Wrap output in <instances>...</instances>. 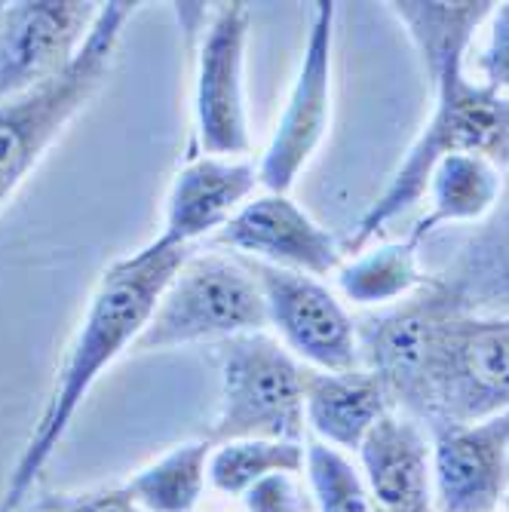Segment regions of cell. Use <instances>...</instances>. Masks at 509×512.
I'll use <instances>...</instances> for the list:
<instances>
[{
  "label": "cell",
  "mask_w": 509,
  "mask_h": 512,
  "mask_svg": "<svg viewBox=\"0 0 509 512\" xmlns=\"http://www.w3.org/2000/svg\"><path fill=\"white\" fill-rule=\"evenodd\" d=\"M188 255L191 249L172 246L157 237L138 252L105 267L77 325V335L62 359L53 393L46 399L37 427L10 473L7 491L0 497V512L22 509L43 467L65 439L77 408L105 375V368L117 356L132 350L138 335L145 332L151 313L157 310L166 286L172 283L175 270Z\"/></svg>",
  "instance_id": "cell-1"
},
{
  "label": "cell",
  "mask_w": 509,
  "mask_h": 512,
  "mask_svg": "<svg viewBox=\"0 0 509 512\" xmlns=\"http://www.w3.org/2000/svg\"><path fill=\"white\" fill-rule=\"evenodd\" d=\"M436 108L418 142L411 145L408 157L390 178L387 191L372 203L350 237L347 249L362 255L381 230L427 194L433 169L454 154H479L488 157L503 172L509 169V99L473 83L464 65L448 68L436 83Z\"/></svg>",
  "instance_id": "cell-2"
},
{
  "label": "cell",
  "mask_w": 509,
  "mask_h": 512,
  "mask_svg": "<svg viewBox=\"0 0 509 512\" xmlns=\"http://www.w3.org/2000/svg\"><path fill=\"white\" fill-rule=\"evenodd\" d=\"M142 4L111 0L102 4L80 56L56 80L0 105V206H4L31 169L53 148L65 126L92 102L108 80L126 22Z\"/></svg>",
  "instance_id": "cell-3"
},
{
  "label": "cell",
  "mask_w": 509,
  "mask_h": 512,
  "mask_svg": "<svg viewBox=\"0 0 509 512\" xmlns=\"http://www.w3.org/2000/svg\"><path fill=\"white\" fill-rule=\"evenodd\" d=\"M267 332V304L252 267L230 252L188 255L175 270L132 353Z\"/></svg>",
  "instance_id": "cell-4"
},
{
  "label": "cell",
  "mask_w": 509,
  "mask_h": 512,
  "mask_svg": "<svg viewBox=\"0 0 509 512\" xmlns=\"http://www.w3.org/2000/svg\"><path fill=\"white\" fill-rule=\"evenodd\" d=\"M503 411H509V319L451 307L436 332L418 421L457 427Z\"/></svg>",
  "instance_id": "cell-5"
},
{
  "label": "cell",
  "mask_w": 509,
  "mask_h": 512,
  "mask_svg": "<svg viewBox=\"0 0 509 512\" xmlns=\"http://www.w3.org/2000/svg\"><path fill=\"white\" fill-rule=\"evenodd\" d=\"M212 445L237 439L307 442L304 365L267 332L224 341L221 405L206 436Z\"/></svg>",
  "instance_id": "cell-6"
},
{
  "label": "cell",
  "mask_w": 509,
  "mask_h": 512,
  "mask_svg": "<svg viewBox=\"0 0 509 512\" xmlns=\"http://www.w3.org/2000/svg\"><path fill=\"white\" fill-rule=\"evenodd\" d=\"M249 4H212L200 19L197 77H194V132L197 148L209 157H249L252 132L246 111V43Z\"/></svg>",
  "instance_id": "cell-7"
},
{
  "label": "cell",
  "mask_w": 509,
  "mask_h": 512,
  "mask_svg": "<svg viewBox=\"0 0 509 512\" xmlns=\"http://www.w3.org/2000/svg\"><path fill=\"white\" fill-rule=\"evenodd\" d=\"M246 264L264 292L267 329L276 332V341L301 365L307 362V368L332 371V375L362 368L359 332L347 307L329 286L304 273L276 270L255 261Z\"/></svg>",
  "instance_id": "cell-8"
},
{
  "label": "cell",
  "mask_w": 509,
  "mask_h": 512,
  "mask_svg": "<svg viewBox=\"0 0 509 512\" xmlns=\"http://www.w3.org/2000/svg\"><path fill=\"white\" fill-rule=\"evenodd\" d=\"M338 4H313V22L304 43L298 77L270 145L258 163V181L270 194H289L310 157L319 151L332 120V43Z\"/></svg>",
  "instance_id": "cell-9"
},
{
  "label": "cell",
  "mask_w": 509,
  "mask_h": 512,
  "mask_svg": "<svg viewBox=\"0 0 509 512\" xmlns=\"http://www.w3.org/2000/svg\"><path fill=\"white\" fill-rule=\"evenodd\" d=\"M102 4L22 0L0 4V105L56 80L80 56Z\"/></svg>",
  "instance_id": "cell-10"
},
{
  "label": "cell",
  "mask_w": 509,
  "mask_h": 512,
  "mask_svg": "<svg viewBox=\"0 0 509 512\" xmlns=\"http://www.w3.org/2000/svg\"><path fill=\"white\" fill-rule=\"evenodd\" d=\"M451 307L454 301L433 279L427 289L405 298L402 307L368 322L359 335V359H365V371L381 384L390 408L418 417L439 322Z\"/></svg>",
  "instance_id": "cell-11"
},
{
  "label": "cell",
  "mask_w": 509,
  "mask_h": 512,
  "mask_svg": "<svg viewBox=\"0 0 509 512\" xmlns=\"http://www.w3.org/2000/svg\"><path fill=\"white\" fill-rule=\"evenodd\" d=\"M215 243L237 258L292 270L304 276H329L344 267V249L326 227L316 224L289 194H255L230 218Z\"/></svg>",
  "instance_id": "cell-12"
},
{
  "label": "cell",
  "mask_w": 509,
  "mask_h": 512,
  "mask_svg": "<svg viewBox=\"0 0 509 512\" xmlns=\"http://www.w3.org/2000/svg\"><path fill=\"white\" fill-rule=\"evenodd\" d=\"M436 512H503L509 488V411L479 424L430 427Z\"/></svg>",
  "instance_id": "cell-13"
},
{
  "label": "cell",
  "mask_w": 509,
  "mask_h": 512,
  "mask_svg": "<svg viewBox=\"0 0 509 512\" xmlns=\"http://www.w3.org/2000/svg\"><path fill=\"white\" fill-rule=\"evenodd\" d=\"M261 188L258 166L249 157H191L172 178L160 240L191 249L215 237Z\"/></svg>",
  "instance_id": "cell-14"
},
{
  "label": "cell",
  "mask_w": 509,
  "mask_h": 512,
  "mask_svg": "<svg viewBox=\"0 0 509 512\" xmlns=\"http://www.w3.org/2000/svg\"><path fill=\"white\" fill-rule=\"evenodd\" d=\"M359 463L384 512H436L433 436L418 417L390 408L362 442Z\"/></svg>",
  "instance_id": "cell-15"
},
{
  "label": "cell",
  "mask_w": 509,
  "mask_h": 512,
  "mask_svg": "<svg viewBox=\"0 0 509 512\" xmlns=\"http://www.w3.org/2000/svg\"><path fill=\"white\" fill-rule=\"evenodd\" d=\"M436 286L457 310L509 319V175L503 178L497 206L479 221V230L448 261L442 276H436Z\"/></svg>",
  "instance_id": "cell-16"
},
{
  "label": "cell",
  "mask_w": 509,
  "mask_h": 512,
  "mask_svg": "<svg viewBox=\"0 0 509 512\" xmlns=\"http://www.w3.org/2000/svg\"><path fill=\"white\" fill-rule=\"evenodd\" d=\"M390 411L381 384L365 368L332 375L304 365V421L307 436L341 454H359L372 427Z\"/></svg>",
  "instance_id": "cell-17"
},
{
  "label": "cell",
  "mask_w": 509,
  "mask_h": 512,
  "mask_svg": "<svg viewBox=\"0 0 509 512\" xmlns=\"http://www.w3.org/2000/svg\"><path fill=\"white\" fill-rule=\"evenodd\" d=\"M506 172L494 166L488 157L479 154H454L445 157L427 184L430 209L421 215L408 234V243L421 249V243L439 230L442 224H464V221H485L503 194Z\"/></svg>",
  "instance_id": "cell-18"
},
{
  "label": "cell",
  "mask_w": 509,
  "mask_h": 512,
  "mask_svg": "<svg viewBox=\"0 0 509 512\" xmlns=\"http://www.w3.org/2000/svg\"><path fill=\"white\" fill-rule=\"evenodd\" d=\"M387 7L405 25L411 43L418 46L430 83H436L448 68L467 62L476 28L494 13V4H488V0H457V4L402 0V4Z\"/></svg>",
  "instance_id": "cell-19"
},
{
  "label": "cell",
  "mask_w": 509,
  "mask_h": 512,
  "mask_svg": "<svg viewBox=\"0 0 509 512\" xmlns=\"http://www.w3.org/2000/svg\"><path fill=\"white\" fill-rule=\"evenodd\" d=\"M209 454L206 436L188 439L132 473L123 488L145 512H194L209 488Z\"/></svg>",
  "instance_id": "cell-20"
},
{
  "label": "cell",
  "mask_w": 509,
  "mask_h": 512,
  "mask_svg": "<svg viewBox=\"0 0 509 512\" xmlns=\"http://www.w3.org/2000/svg\"><path fill=\"white\" fill-rule=\"evenodd\" d=\"M436 276H427L418 261L414 243H390L378 246L375 252L356 255L353 264L338 270V286L347 301L372 307V304H393L399 298H411L427 289Z\"/></svg>",
  "instance_id": "cell-21"
},
{
  "label": "cell",
  "mask_w": 509,
  "mask_h": 512,
  "mask_svg": "<svg viewBox=\"0 0 509 512\" xmlns=\"http://www.w3.org/2000/svg\"><path fill=\"white\" fill-rule=\"evenodd\" d=\"M273 473H307V442L237 439L212 445L209 488L224 497H243L252 485Z\"/></svg>",
  "instance_id": "cell-22"
},
{
  "label": "cell",
  "mask_w": 509,
  "mask_h": 512,
  "mask_svg": "<svg viewBox=\"0 0 509 512\" xmlns=\"http://www.w3.org/2000/svg\"><path fill=\"white\" fill-rule=\"evenodd\" d=\"M307 482L316 512H384L347 454L307 436Z\"/></svg>",
  "instance_id": "cell-23"
},
{
  "label": "cell",
  "mask_w": 509,
  "mask_h": 512,
  "mask_svg": "<svg viewBox=\"0 0 509 512\" xmlns=\"http://www.w3.org/2000/svg\"><path fill=\"white\" fill-rule=\"evenodd\" d=\"M240 500L246 512H316L307 473H273L252 485Z\"/></svg>",
  "instance_id": "cell-24"
},
{
  "label": "cell",
  "mask_w": 509,
  "mask_h": 512,
  "mask_svg": "<svg viewBox=\"0 0 509 512\" xmlns=\"http://www.w3.org/2000/svg\"><path fill=\"white\" fill-rule=\"evenodd\" d=\"M479 68H482V83L509 99V4H494L491 31Z\"/></svg>",
  "instance_id": "cell-25"
},
{
  "label": "cell",
  "mask_w": 509,
  "mask_h": 512,
  "mask_svg": "<svg viewBox=\"0 0 509 512\" xmlns=\"http://www.w3.org/2000/svg\"><path fill=\"white\" fill-rule=\"evenodd\" d=\"M40 512H145V509L129 497L123 485H114L102 491L50 497L40 506Z\"/></svg>",
  "instance_id": "cell-26"
},
{
  "label": "cell",
  "mask_w": 509,
  "mask_h": 512,
  "mask_svg": "<svg viewBox=\"0 0 509 512\" xmlns=\"http://www.w3.org/2000/svg\"><path fill=\"white\" fill-rule=\"evenodd\" d=\"M503 512H509V488H506V503H503Z\"/></svg>",
  "instance_id": "cell-27"
}]
</instances>
